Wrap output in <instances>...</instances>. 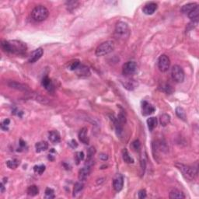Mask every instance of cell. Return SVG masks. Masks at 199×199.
Wrapping results in <instances>:
<instances>
[{
    "mask_svg": "<svg viewBox=\"0 0 199 199\" xmlns=\"http://www.w3.org/2000/svg\"><path fill=\"white\" fill-rule=\"evenodd\" d=\"M4 185H5V184H4L3 182L1 183V192L3 193L4 191H5V187H4Z\"/></svg>",
    "mask_w": 199,
    "mask_h": 199,
    "instance_id": "cell-44",
    "label": "cell"
},
{
    "mask_svg": "<svg viewBox=\"0 0 199 199\" xmlns=\"http://www.w3.org/2000/svg\"><path fill=\"white\" fill-rule=\"evenodd\" d=\"M26 192H27L28 195L36 196L39 193V189H38V188L36 185H31V186H30L27 188Z\"/></svg>",
    "mask_w": 199,
    "mask_h": 199,
    "instance_id": "cell-27",
    "label": "cell"
},
{
    "mask_svg": "<svg viewBox=\"0 0 199 199\" xmlns=\"http://www.w3.org/2000/svg\"><path fill=\"white\" fill-rule=\"evenodd\" d=\"M175 166L179 169L184 178L188 181H193L195 179L196 176L197 174V172L194 167L187 166V165L182 164V163H175Z\"/></svg>",
    "mask_w": 199,
    "mask_h": 199,
    "instance_id": "cell-2",
    "label": "cell"
},
{
    "mask_svg": "<svg viewBox=\"0 0 199 199\" xmlns=\"http://www.w3.org/2000/svg\"><path fill=\"white\" fill-rule=\"evenodd\" d=\"M8 86L10 87L13 88V89H16L17 90L23 91V92H27V91L30 90L29 87L24 84H22L20 82H15V81H10L8 82Z\"/></svg>",
    "mask_w": 199,
    "mask_h": 199,
    "instance_id": "cell-13",
    "label": "cell"
},
{
    "mask_svg": "<svg viewBox=\"0 0 199 199\" xmlns=\"http://www.w3.org/2000/svg\"><path fill=\"white\" fill-rule=\"evenodd\" d=\"M90 173V166L88 165L87 166H84L79 172V180L80 181H86Z\"/></svg>",
    "mask_w": 199,
    "mask_h": 199,
    "instance_id": "cell-17",
    "label": "cell"
},
{
    "mask_svg": "<svg viewBox=\"0 0 199 199\" xmlns=\"http://www.w3.org/2000/svg\"><path fill=\"white\" fill-rule=\"evenodd\" d=\"M41 84H42V86L45 87V89L47 90L48 92H53V91H54V85H53L52 81H51V79H49L48 76H45V77L42 79Z\"/></svg>",
    "mask_w": 199,
    "mask_h": 199,
    "instance_id": "cell-18",
    "label": "cell"
},
{
    "mask_svg": "<svg viewBox=\"0 0 199 199\" xmlns=\"http://www.w3.org/2000/svg\"><path fill=\"white\" fill-rule=\"evenodd\" d=\"M20 149H23L25 146H26V142L24 141H23L22 139H20Z\"/></svg>",
    "mask_w": 199,
    "mask_h": 199,
    "instance_id": "cell-43",
    "label": "cell"
},
{
    "mask_svg": "<svg viewBox=\"0 0 199 199\" xmlns=\"http://www.w3.org/2000/svg\"><path fill=\"white\" fill-rule=\"evenodd\" d=\"M87 132H88V129L87 128H86V127L82 128L79 132V141H80L82 143L85 144V145H88L90 142V139H89V137H88L87 135Z\"/></svg>",
    "mask_w": 199,
    "mask_h": 199,
    "instance_id": "cell-15",
    "label": "cell"
},
{
    "mask_svg": "<svg viewBox=\"0 0 199 199\" xmlns=\"http://www.w3.org/2000/svg\"><path fill=\"white\" fill-rule=\"evenodd\" d=\"M45 169L46 168H45V165H38V166H34V171L39 175L42 174L45 172Z\"/></svg>",
    "mask_w": 199,
    "mask_h": 199,
    "instance_id": "cell-31",
    "label": "cell"
},
{
    "mask_svg": "<svg viewBox=\"0 0 199 199\" xmlns=\"http://www.w3.org/2000/svg\"><path fill=\"white\" fill-rule=\"evenodd\" d=\"M20 165V161L17 159H13V160H8L6 162V166H8L10 169H16L17 166Z\"/></svg>",
    "mask_w": 199,
    "mask_h": 199,
    "instance_id": "cell-28",
    "label": "cell"
},
{
    "mask_svg": "<svg viewBox=\"0 0 199 199\" xmlns=\"http://www.w3.org/2000/svg\"><path fill=\"white\" fill-rule=\"evenodd\" d=\"M157 4L156 2H149L145 4V6L142 9V11L146 15H152L157 10Z\"/></svg>",
    "mask_w": 199,
    "mask_h": 199,
    "instance_id": "cell-14",
    "label": "cell"
},
{
    "mask_svg": "<svg viewBox=\"0 0 199 199\" xmlns=\"http://www.w3.org/2000/svg\"><path fill=\"white\" fill-rule=\"evenodd\" d=\"M176 114L179 118H181V120L186 121L187 120V115H186V112L184 110V108L181 107H177L176 108Z\"/></svg>",
    "mask_w": 199,
    "mask_h": 199,
    "instance_id": "cell-25",
    "label": "cell"
},
{
    "mask_svg": "<svg viewBox=\"0 0 199 199\" xmlns=\"http://www.w3.org/2000/svg\"><path fill=\"white\" fill-rule=\"evenodd\" d=\"M171 76L173 80L177 82H183L184 80V72L181 66H173L171 69Z\"/></svg>",
    "mask_w": 199,
    "mask_h": 199,
    "instance_id": "cell-6",
    "label": "cell"
},
{
    "mask_svg": "<svg viewBox=\"0 0 199 199\" xmlns=\"http://www.w3.org/2000/svg\"><path fill=\"white\" fill-rule=\"evenodd\" d=\"M124 186V178L122 175H117L113 181V188L116 192H119L122 190Z\"/></svg>",
    "mask_w": 199,
    "mask_h": 199,
    "instance_id": "cell-10",
    "label": "cell"
},
{
    "mask_svg": "<svg viewBox=\"0 0 199 199\" xmlns=\"http://www.w3.org/2000/svg\"><path fill=\"white\" fill-rule=\"evenodd\" d=\"M44 54V51L43 49L41 48H38V49L34 50V51H33V52L30 54V57H29V62L30 63H34L36 62H38V60L40 59V58L42 57V55H43Z\"/></svg>",
    "mask_w": 199,
    "mask_h": 199,
    "instance_id": "cell-12",
    "label": "cell"
},
{
    "mask_svg": "<svg viewBox=\"0 0 199 199\" xmlns=\"http://www.w3.org/2000/svg\"><path fill=\"white\" fill-rule=\"evenodd\" d=\"M163 90V91H164L165 93H166V94H172L173 93V88L171 87V86H169V85H168V84H165V85H163V86H162V89Z\"/></svg>",
    "mask_w": 199,
    "mask_h": 199,
    "instance_id": "cell-35",
    "label": "cell"
},
{
    "mask_svg": "<svg viewBox=\"0 0 199 199\" xmlns=\"http://www.w3.org/2000/svg\"><path fill=\"white\" fill-rule=\"evenodd\" d=\"M45 197L46 198H54V191L51 188H48L45 190Z\"/></svg>",
    "mask_w": 199,
    "mask_h": 199,
    "instance_id": "cell-33",
    "label": "cell"
},
{
    "mask_svg": "<svg viewBox=\"0 0 199 199\" xmlns=\"http://www.w3.org/2000/svg\"><path fill=\"white\" fill-rule=\"evenodd\" d=\"M124 86L126 88L127 90H133L135 87H136V83H135V81L133 80H129L126 81V82L124 83Z\"/></svg>",
    "mask_w": 199,
    "mask_h": 199,
    "instance_id": "cell-30",
    "label": "cell"
},
{
    "mask_svg": "<svg viewBox=\"0 0 199 199\" xmlns=\"http://www.w3.org/2000/svg\"><path fill=\"white\" fill-rule=\"evenodd\" d=\"M96 149L94 147H90L87 151V160H91L93 158L94 155L95 154Z\"/></svg>",
    "mask_w": 199,
    "mask_h": 199,
    "instance_id": "cell-34",
    "label": "cell"
},
{
    "mask_svg": "<svg viewBox=\"0 0 199 199\" xmlns=\"http://www.w3.org/2000/svg\"><path fill=\"white\" fill-rule=\"evenodd\" d=\"M75 72L79 77H88L90 76V70L87 66H84V65H79V66L75 70Z\"/></svg>",
    "mask_w": 199,
    "mask_h": 199,
    "instance_id": "cell-11",
    "label": "cell"
},
{
    "mask_svg": "<svg viewBox=\"0 0 199 199\" xmlns=\"http://www.w3.org/2000/svg\"><path fill=\"white\" fill-rule=\"evenodd\" d=\"M132 146H133L134 149H135L136 151H138L141 148V143H140V141L138 140H135V141H133V143H132Z\"/></svg>",
    "mask_w": 199,
    "mask_h": 199,
    "instance_id": "cell-39",
    "label": "cell"
},
{
    "mask_svg": "<svg viewBox=\"0 0 199 199\" xmlns=\"http://www.w3.org/2000/svg\"><path fill=\"white\" fill-rule=\"evenodd\" d=\"M157 124H158V121H157V118L155 117H149V118L147 119V125H148V128L149 129V131H153V129L157 126Z\"/></svg>",
    "mask_w": 199,
    "mask_h": 199,
    "instance_id": "cell-23",
    "label": "cell"
},
{
    "mask_svg": "<svg viewBox=\"0 0 199 199\" xmlns=\"http://www.w3.org/2000/svg\"><path fill=\"white\" fill-rule=\"evenodd\" d=\"M84 157H85V155H84L83 152H77V153H76V156H75L76 164H79V162L82 161L84 159Z\"/></svg>",
    "mask_w": 199,
    "mask_h": 199,
    "instance_id": "cell-32",
    "label": "cell"
},
{
    "mask_svg": "<svg viewBox=\"0 0 199 199\" xmlns=\"http://www.w3.org/2000/svg\"><path fill=\"white\" fill-rule=\"evenodd\" d=\"M10 119H5L3 121L1 124V128H2V130L4 131H8V125H10Z\"/></svg>",
    "mask_w": 199,
    "mask_h": 199,
    "instance_id": "cell-37",
    "label": "cell"
},
{
    "mask_svg": "<svg viewBox=\"0 0 199 199\" xmlns=\"http://www.w3.org/2000/svg\"><path fill=\"white\" fill-rule=\"evenodd\" d=\"M122 157H123L124 161L126 163H133L135 162L134 159L129 155L127 149H124L123 151H122Z\"/></svg>",
    "mask_w": 199,
    "mask_h": 199,
    "instance_id": "cell-24",
    "label": "cell"
},
{
    "mask_svg": "<svg viewBox=\"0 0 199 199\" xmlns=\"http://www.w3.org/2000/svg\"><path fill=\"white\" fill-rule=\"evenodd\" d=\"M169 66H170V61L168 56L166 54H162L160 56L158 59V68L161 72L165 73L169 69Z\"/></svg>",
    "mask_w": 199,
    "mask_h": 199,
    "instance_id": "cell-8",
    "label": "cell"
},
{
    "mask_svg": "<svg viewBox=\"0 0 199 199\" xmlns=\"http://www.w3.org/2000/svg\"><path fill=\"white\" fill-rule=\"evenodd\" d=\"M49 15V11L44 6H37L31 12V17L37 22H42L46 20Z\"/></svg>",
    "mask_w": 199,
    "mask_h": 199,
    "instance_id": "cell-3",
    "label": "cell"
},
{
    "mask_svg": "<svg viewBox=\"0 0 199 199\" xmlns=\"http://www.w3.org/2000/svg\"><path fill=\"white\" fill-rule=\"evenodd\" d=\"M146 196H147L146 191H145V189H141L138 191V197H139L140 199L145 198V197H146Z\"/></svg>",
    "mask_w": 199,
    "mask_h": 199,
    "instance_id": "cell-40",
    "label": "cell"
},
{
    "mask_svg": "<svg viewBox=\"0 0 199 199\" xmlns=\"http://www.w3.org/2000/svg\"><path fill=\"white\" fill-rule=\"evenodd\" d=\"M114 49V43L111 41H107L99 45L96 49V55L100 57V56H104L106 54H110V52Z\"/></svg>",
    "mask_w": 199,
    "mask_h": 199,
    "instance_id": "cell-4",
    "label": "cell"
},
{
    "mask_svg": "<svg viewBox=\"0 0 199 199\" xmlns=\"http://www.w3.org/2000/svg\"><path fill=\"white\" fill-rule=\"evenodd\" d=\"M156 110V108L152 104L144 101L141 102V113L143 116H148L153 113Z\"/></svg>",
    "mask_w": 199,
    "mask_h": 199,
    "instance_id": "cell-9",
    "label": "cell"
},
{
    "mask_svg": "<svg viewBox=\"0 0 199 199\" xmlns=\"http://www.w3.org/2000/svg\"><path fill=\"white\" fill-rule=\"evenodd\" d=\"M130 34L129 27L126 23L120 21L117 23L115 26V34L117 38H128Z\"/></svg>",
    "mask_w": 199,
    "mask_h": 199,
    "instance_id": "cell-5",
    "label": "cell"
},
{
    "mask_svg": "<svg viewBox=\"0 0 199 199\" xmlns=\"http://www.w3.org/2000/svg\"><path fill=\"white\" fill-rule=\"evenodd\" d=\"M188 16V17L191 19V21L197 23V21H198V18H199V6H197V7H195V8H194Z\"/></svg>",
    "mask_w": 199,
    "mask_h": 199,
    "instance_id": "cell-21",
    "label": "cell"
},
{
    "mask_svg": "<svg viewBox=\"0 0 199 199\" xmlns=\"http://www.w3.org/2000/svg\"><path fill=\"white\" fill-rule=\"evenodd\" d=\"M169 197L170 199H175V198L182 199V198H185V195L184 194V193L181 192V191H179V190L173 189L170 192H169Z\"/></svg>",
    "mask_w": 199,
    "mask_h": 199,
    "instance_id": "cell-22",
    "label": "cell"
},
{
    "mask_svg": "<svg viewBox=\"0 0 199 199\" xmlns=\"http://www.w3.org/2000/svg\"><path fill=\"white\" fill-rule=\"evenodd\" d=\"M79 65H80V62H79V60H76V61L73 62L71 63L70 66H69V69H70V70L75 71L79 67Z\"/></svg>",
    "mask_w": 199,
    "mask_h": 199,
    "instance_id": "cell-36",
    "label": "cell"
},
{
    "mask_svg": "<svg viewBox=\"0 0 199 199\" xmlns=\"http://www.w3.org/2000/svg\"><path fill=\"white\" fill-rule=\"evenodd\" d=\"M169 121H170V116H169V114H167V113H163V114H162V115L160 116V122L162 126H166V125L169 123Z\"/></svg>",
    "mask_w": 199,
    "mask_h": 199,
    "instance_id": "cell-26",
    "label": "cell"
},
{
    "mask_svg": "<svg viewBox=\"0 0 199 199\" xmlns=\"http://www.w3.org/2000/svg\"><path fill=\"white\" fill-rule=\"evenodd\" d=\"M69 145L71 148H73V149H76L78 147V143L76 142V140H74V139L71 140V141L69 142Z\"/></svg>",
    "mask_w": 199,
    "mask_h": 199,
    "instance_id": "cell-41",
    "label": "cell"
},
{
    "mask_svg": "<svg viewBox=\"0 0 199 199\" xmlns=\"http://www.w3.org/2000/svg\"><path fill=\"white\" fill-rule=\"evenodd\" d=\"M83 189V184L82 182H77L75 184L74 189H73V196H76Z\"/></svg>",
    "mask_w": 199,
    "mask_h": 199,
    "instance_id": "cell-29",
    "label": "cell"
},
{
    "mask_svg": "<svg viewBox=\"0 0 199 199\" xmlns=\"http://www.w3.org/2000/svg\"><path fill=\"white\" fill-rule=\"evenodd\" d=\"M78 3H79V2H75V1H72V2H67L68 10H70V11H72V10H73V9L76 8V6L78 5Z\"/></svg>",
    "mask_w": 199,
    "mask_h": 199,
    "instance_id": "cell-38",
    "label": "cell"
},
{
    "mask_svg": "<svg viewBox=\"0 0 199 199\" xmlns=\"http://www.w3.org/2000/svg\"><path fill=\"white\" fill-rule=\"evenodd\" d=\"M100 158H101L102 160H104V161H106V160H107V159H108V156H107V154H104V153H102V154L100 155Z\"/></svg>",
    "mask_w": 199,
    "mask_h": 199,
    "instance_id": "cell-42",
    "label": "cell"
},
{
    "mask_svg": "<svg viewBox=\"0 0 199 199\" xmlns=\"http://www.w3.org/2000/svg\"><path fill=\"white\" fill-rule=\"evenodd\" d=\"M2 48L6 52L12 54H22L26 52L27 47L26 45L20 41H2Z\"/></svg>",
    "mask_w": 199,
    "mask_h": 199,
    "instance_id": "cell-1",
    "label": "cell"
},
{
    "mask_svg": "<svg viewBox=\"0 0 199 199\" xmlns=\"http://www.w3.org/2000/svg\"><path fill=\"white\" fill-rule=\"evenodd\" d=\"M137 72V65L135 62H127L123 65L122 73L125 76H130Z\"/></svg>",
    "mask_w": 199,
    "mask_h": 199,
    "instance_id": "cell-7",
    "label": "cell"
},
{
    "mask_svg": "<svg viewBox=\"0 0 199 199\" xmlns=\"http://www.w3.org/2000/svg\"><path fill=\"white\" fill-rule=\"evenodd\" d=\"M197 3H194V2H191V3H188L186 4V5L183 6V7L181 8V12H182L184 14H187L188 15L193 10H194L195 7L197 6Z\"/></svg>",
    "mask_w": 199,
    "mask_h": 199,
    "instance_id": "cell-20",
    "label": "cell"
},
{
    "mask_svg": "<svg viewBox=\"0 0 199 199\" xmlns=\"http://www.w3.org/2000/svg\"><path fill=\"white\" fill-rule=\"evenodd\" d=\"M48 149V144L47 141H39L35 144V149H36V153H41V152L46 151Z\"/></svg>",
    "mask_w": 199,
    "mask_h": 199,
    "instance_id": "cell-19",
    "label": "cell"
},
{
    "mask_svg": "<svg viewBox=\"0 0 199 199\" xmlns=\"http://www.w3.org/2000/svg\"><path fill=\"white\" fill-rule=\"evenodd\" d=\"M48 139L53 144L59 143L60 141H61V136H60L59 132L55 130L51 131L48 133Z\"/></svg>",
    "mask_w": 199,
    "mask_h": 199,
    "instance_id": "cell-16",
    "label": "cell"
}]
</instances>
